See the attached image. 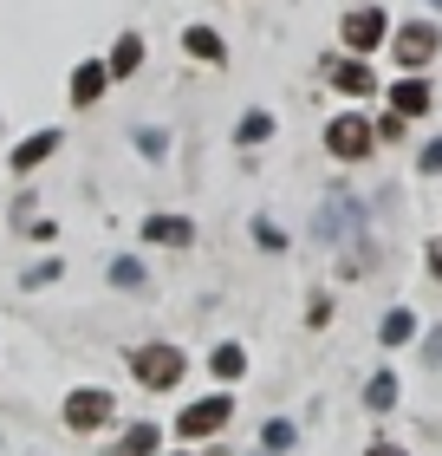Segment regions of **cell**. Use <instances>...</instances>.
Segmentation results:
<instances>
[{
	"label": "cell",
	"mask_w": 442,
	"mask_h": 456,
	"mask_svg": "<svg viewBox=\"0 0 442 456\" xmlns=\"http://www.w3.org/2000/svg\"><path fill=\"white\" fill-rule=\"evenodd\" d=\"M235 137H241V143H267V137H273V118H267V111H247Z\"/></svg>",
	"instance_id": "cell-19"
},
{
	"label": "cell",
	"mask_w": 442,
	"mask_h": 456,
	"mask_svg": "<svg viewBox=\"0 0 442 456\" xmlns=\"http://www.w3.org/2000/svg\"><path fill=\"white\" fill-rule=\"evenodd\" d=\"M111 281H117V287H143V267H137L131 255H117V261H111Z\"/></svg>",
	"instance_id": "cell-22"
},
{
	"label": "cell",
	"mask_w": 442,
	"mask_h": 456,
	"mask_svg": "<svg viewBox=\"0 0 442 456\" xmlns=\"http://www.w3.org/2000/svg\"><path fill=\"white\" fill-rule=\"evenodd\" d=\"M416 170H423V176H442V137H430V143H423V157H416Z\"/></svg>",
	"instance_id": "cell-23"
},
{
	"label": "cell",
	"mask_w": 442,
	"mask_h": 456,
	"mask_svg": "<svg viewBox=\"0 0 442 456\" xmlns=\"http://www.w3.org/2000/svg\"><path fill=\"white\" fill-rule=\"evenodd\" d=\"M228 411H235V404H228L221 391H215V398H202V404H189L182 418H176V430H182V444H189V437H215V430L228 424Z\"/></svg>",
	"instance_id": "cell-5"
},
{
	"label": "cell",
	"mask_w": 442,
	"mask_h": 456,
	"mask_svg": "<svg viewBox=\"0 0 442 456\" xmlns=\"http://www.w3.org/2000/svg\"><path fill=\"white\" fill-rule=\"evenodd\" d=\"M104 86H111V72H104L98 59H85V66L72 72V105H98V98H104Z\"/></svg>",
	"instance_id": "cell-11"
},
{
	"label": "cell",
	"mask_w": 442,
	"mask_h": 456,
	"mask_svg": "<svg viewBox=\"0 0 442 456\" xmlns=\"http://www.w3.org/2000/svg\"><path fill=\"white\" fill-rule=\"evenodd\" d=\"M436 46H442V39H436V27H423V20H410V27H397V39H390V53H397V66H430V59H436Z\"/></svg>",
	"instance_id": "cell-4"
},
{
	"label": "cell",
	"mask_w": 442,
	"mask_h": 456,
	"mask_svg": "<svg viewBox=\"0 0 442 456\" xmlns=\"http://www.w3.org/2000/svg\"><path fill=\"white\" fill-rule=\"evenodd\" d=\"M261 444H267V456H280V450L293 444V424H286V418H273V424L261 430Z\"/></svg>",
	"instance_id": "cell-20"
},
{
	"label": "cell",
	"mask_w": 442,
	"mask_h": 456,
	"mask_svg": "<svg viewBox=\"0 0 442 456\" xmlns=\"http://www.w3.org/2000/svg\"><path fill=\"white\" fill-rule=\"evenodd\" d=\"M358 235H365V209H358L351 196H325V202H319V241L345 248V241H358Z\"/></svg>",
	"instance_id": "cell-2"
},
{
	"label": "cell",
	"mask_w": 442,
	"mask_h": 456,
	"mask_svg": "<svg viewBox=\"0 0 442 456\" xmlns=\"http://www.w3.org/2000/svg\"><path fill=\"white\" fill-rule=\"evenodd\" d=\"M306 320H312V326H325V320H332V300H325V294H312V306H306Z\"/></svg>",
	"instance_id": "cell-26"
},
{
	"label": "cell",
	"mask_w": 442,
	"mask_h": 456,
	"mask_svg": "<svg viewBox=\"0 0 442 456\" xmlns=\"http://www.w3.org/2000/svg\"><path fill=\"white\" fill-rule=\"evenodd\" d=\"M117 456H157V424H131L124 444H117Z\"/></svg>",
	"instance_id": "cell-16"
},
{
	"label": "cell",
	"mask_w": 442,
	"mask_h": 456,
	"mask_svg": "<svg viewBox=\"0 0 442 456\" xmlns=\"http://www.w3.org/2000/svg\"><path fill=\"white\" fill-rule=\"evenodd\" d=\"M143 241L189 248V241H196V222H189V216H150V222H143Z\"/></svg>",
	"instance_id": "cell-10"
},
{
	"label": "cell",
	"mask_w": 442,
	"mask_h": 456,
	"mask_svg": "<svg viewBox=\"0 0 442 456\" xmlns=\"http://www.w3.org/2000/svg\"><path fill=\"white\" fill-rule=\"evenodd\" d=\"M182 46L196 53L202 66H221V59H228V46H221V33H215V27H189V33H182Z\"/></svg>",
	"instance_id": "cell-12"
},
{
	"label": "cell",
	"mask_w": 442,
	"mask_h": 456,
	"mask_svg": "<svg viewBox=\"0 0 442 456\" xmlns=\"http://www.w3.org/2000/svg\"><path fill=\"white\" fill-rule=\"evenodd\" d=\"M254 241H261V248H273V255H280V248H286V235H280V228H273V222H254Z\"/></svg>",
	"instance_id": "cell-25"
},
{
	"label": "cell",
	"mask_w": 442,
	"mask_h": 456,
	"mask_svg": "<svg viewBox=\"0 0 442 456\" xmlns=\"http://www.w3.org/2000/svg\"><path fill=\"white\" fill-rule=\"evenodd\" d=\"M377 339H384V346H404V339H416V314H404V306H397V314H384Z\"/></svg>",
	"instance_id": "cell-15"
},
{
	"label": "cell",
	"mask_w": 442,
	"mask_h": 456,
	"mask_svg": "<svg viewBox=\"0 0 442 456\" xmlns=\"http://www.w3.org/2000/svg\"><path fill=\"white\" fill-rule=\"evenodd\" d=\"M384 7H358V13H345V46L351 53H371V46H384Z\"/></svg>",
	"instance_id": "cell-7"
},
{
	"label": "cell",
	"mask_w": 442,
	"mask_h": 456,
	"mask_svg": "<svg viewBox=\"0 0 442 456\" xmlns=\"http://www.w3.org/2000/svg\"><path fill=\"white\" fill-rule=\"evenodd\" d=\"M137 151H143V157H163V151H170V131H157V124H143V131H137Z\"/></svg>",
	"instance_id": "cell-21"
},
{
	"label": "cell",
	"mask_w": 442,
	"mask_h": 456,
	"mask_svg": "<svg viewBox=\"0 0 442 456\" xmlns=\"http://www.w3.org/2000/svg\"><path fill=\"white\" fill-rule=\"evenodd\" d=\"M208 365H215V379H241V371H247V352H241V346H215V359H208Z\"/></svg>",
	"instance_id": "cell-18"
},
{
	"label": "cell",
	"mask_w": 442,
	"mask_h": 456,
	"mask_svg": "<svg viewBox=\"0 0 442 456\" xmlns=\"http://www.w3.org/2000/svg\"><path fill=\"white\" fill-rule=\"evenodd\" d=\"M59 143H66L59 131H33V137H27V143H20V151L7 157V163H13V176H27V170H39V163H46V157L59 151Z\"/></svg>",
	"instance_id": "cell-9"
},
{
	"label": "cell",
	"mask_w": 442,
	"mask_h": 456,
	"mask_svg": "<svg viewBox=\"0 0 442 456\" xmlns=\"http://www.w3.org/2000/svg\"><path fill=\"white\" fill-rule=\"evenodd\" d=\"M371 137H377V131H371L365 118H332V124H325V151L339 157V163H358V157H371Z\"/></svg>",
	"instance_id": "cell-3"
},
{
	"label": "cell",
	"mask_w": 442,
	"mask_h": 456,
	"mask_svg": "<svg viewBox=\"0 0 442 456\" xmlns=\"http://www.w3.org/2000/svg\"><path fill=\"white\" fill-rule=\"evenodd\" d=\"M137 66H143V39H137V33H124V39H117V53L104 59V72H111V78H131Z\"/></svg>",
	"instance_id": "cell-13"
},
{
	"label": "cell",
	"mask_w": 442,
	"mask_h": 456,
	"mask_svg": "<svg viewBox=\"0 0 442 456\" xmlns=\"http://www.w3.org/2000/svg\"><path fill=\"white\" fill-rule=\"evenodd\" d=\"M390 404H397V371H377V379L365 385V411H377V418H384Z\"/></svg>",
	"instance_id": "cell-14"
},
{
	"label": "cell",
	"mask_w": 442,
	"mask_h": 456,
	"mask_svg": "<svg viewBox=\"0 0 442 456\" xmlns=\"http://www.w3.org/2000/svg\"><path fill=\"white\" fill-rule=\"evenodd\" d=\"M371 456H404V450H390V444H371Z\"/></svg>",
	"instance_id": "cell-29"
},
{
	"label": "cell",
	"mask_w": 442,
	"mask_h": 456,
	"mask_svg": "<svg viewBox=\"0 0 442 456\" xmlns=\"http://www.w3.org/2000/svg\"><path fill=\"white\" fill-rule=\"evenodd\" d=\"M423 359H442V333H430V339H423Z\"/></svg>",
	"instance_id": "cell-27"
},
{
	"label": "cell",
	"mask_w": 442,
	"mask_h": 456,
	"mask_svg": "<svg viewBox=\"0 0 442 456\" xmlns=\"http://www.w3.org/2000/svg\"><path fill=\"white\" fill-rule=\"evenodd\" d=\"M66 424H72V430H98V424H111V391H98V385L72 391V398H66Z\"/></svg>",
	"instance_id": "cell-6"
},
{
	"label": "cell",
	"mask_w": 442,
	"mask_h": 456,
	"mask_svg": "<svg viewBox=\"0 0 442 456\" xmlns=\"http://www.w3.org/2000/svg\"><path fill=\"white\" fill-rule=\"evenodd\" d=\"M20 281H27V287H46V281H59V261H39V267H27Z\"/></svg>",
	"instance_id": "cell-24"
},
{
	"label": "cell",
	"mask_w": 442,
	"mask_h": 456,
	"mask_svg": "<svg viewBox=\"0 0 442 456\" xmlns=\"http://www.w3.org/2000/svg\"><path fill=\"white\" fill-rule=\"evenodd\" d=\"M430 105H436V92L423 86V78H397V86H390V111L404 118V124H410V118H423Z\"/></svg>",
	"instance_id": "cell-8"
},
{
	"label": "cell",
	"mask_w": 442,
	"mask_h": 456,
	"mask_svg": "<svg viewBox=\"0 0 442 456\" xmlns=\"http://www.w3.org/2000/svg\"><path fill=\"white\" fill-rule=\"evenodd\" d=\"M182 371H189V359H182L176 346H137V352H131V379H137L143 391H170Z\"/></svg>",
	"instance_id": "cell-1"
},
{
	"label": "cell",
	"mask_w": 442,
	"mask_h": 456,
	"mask_svg": "<svg viewBox=\"0 0 442 456\" xmlns=\"http://www.w3.org/2000/svg\"><path fill=\"white\" fill-rule=\"evenodd\" d=\"M430 274H436V281H442V241H436V248H430Z\"/></svg>",
	"instance_id": "cell-28"
},
{
	"label": "cell",
	"mask_w": 442,
	"mask_h": 456,
	"mask_svg": "<svg viewBox=\"0 0 442 456\" xmlns=\"http://www.w3.org/2000/svg\"><path fill=\"white\" fill-rule=\"evenodd\" d=\"M332 78H339V92H358V98L371 92V72L358 66V59H339V66H332Z\"/></svg>",
	"instance_id": "cell-17"
}]
</instances>
